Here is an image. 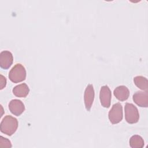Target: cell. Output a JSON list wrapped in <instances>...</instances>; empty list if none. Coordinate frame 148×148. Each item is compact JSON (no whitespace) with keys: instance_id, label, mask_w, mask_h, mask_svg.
<instances>
[{"instance_id":"1","label":"cell","mask_w":148,"mask_h":148,"mask_svg":"<svg viewBox=\"0 0 148 148\" xmlns=\"http://www.w3.org/2000/svg\"><path fill=\"white\" fill-rule=\"evenodd\" d=\"M17 128V119L10 115L5 116L0 124V130L1 132L8 136H12L14 134Z\"/></svg>"},{"instance_id":"2","label":"cell","mask_w":148,"mask_h":148,"mask_svg":"<svg viewBox=\"0 0 148 148\" xmlns=\"http://www.w3.org/2000/svg\"><path fill=\"white\" fill-rule=\"evenodd\" d=\"M26 70L21 64H16L10 69L9 73V78L11 82L14 83L21 82L25 80Z\"/></svg>"},{"instance_id":"3","label":"cell","mask_w":148,"mask_h":148,"mask_svg":"<svg viewBox=\"0 0 148 148\" xmlns=\"http://www.w3.org/2000/svg\"><path fill=\"white\" fill-rule=\"evenodd\" d=\"M125 119L129 124L136 123L139 119V114L137 108L132 103H126L124 106Z\"/></svg>"},{"instance_id":"4","label":"cell","mask_w":148,"mask_h":148,"mask_svg":"<svg viewBox=\"0 0 148 148\" xmlns=\"http://www.w3.org/2000/svg\"><path fill=\"white\" fill-rule=\"evenodd\" d=\"M123 117V107L120 103H114L108 113V117L110 122L113 124L120 123Z\"/></svg>"},{"instance_id":"5","label":"cell","mask_w":148,"mask_h":148,"mask_svg":"<svg viewBox=\"0 0 148 148\" xmlns=\"http://www.w3.org/2000/svg\"><path fill=\"white\" fill-rule=\"evenodd\" d=\"M111 98L112 92L109 87L106 85L102 86L99 92V99L101 105L103 108H109Z\"/></svg>"},{"instance_id":"6","label":"cell","mask_w":148,"mask_h":148,"mask_svg":"<svg viewBox=\"0 0 148 148\" xmlns=\"http://www.w3.org/2000/svg\"><path fill=\"white\" fill-rule=\"evenodd\" d=\"M95 92L93 86L91 84L87 86L84 94V102L85 108L87 111H90L94 99Z\"/></svg>"},{"instance_id":"7","label":"cell","mask_w":148,"mask_h":148,"mask_svg":"<svg viewBox=\"0 0 148 148\" xmlns=\"http://www.w3.org/2000/svg\"><path fill=\"white\" fill-rule=\"evenodd\" d=\"M9 109L13 114L19 116L25 110V106L21 100L14 99L10 101Z\"/></svg>"},{"instance_id":"8","label":"cell","mask_w":148,"mask_h":148,"mask_svg":"<svg viewBox=\"0 0 148 148\" xmlns=\"http://www.w3.org/2000/svg\"><path fill=\"white\" fill-rule=\"evenodd\" d=\"M13 57L12 53L8 50L2 51L0 53V66L3 69H9L13 64Z\"/></svg>"},{"instance_id":"9","label":"cell","mask_w":148,"mask_h":148,"mask_svg":"<svg viewBox=\"0 0 148 148\" xmlns=\"http://www.w3.org/2000/svg\"><path fill=\"white\" fill-rule=\"evenodd\" d=\"M134 102L140 107L147 108L148 106L147 91H136L132 97Z\"/></svg>"},{"instance_id":"10","label":"cell","mask_w":148,"mask_h":148,"mask_svg":"<svg viewBox=\"0 0 148 148\" xmlns=\"http://www.w3.org/2000/svg\"><path fill=\"white\" fill-rule=\"evenodd\" d=\"M114 95L120 101H126L130 95V91L125 86L117 87L113 91Z\"/></svg>"},{"instance_id":"11","label":"cell","mask_w":148,"mask_h":148,"mask_svg":"<svg viewBox=\"0 0 148 148\" xmlns=\"http://www.w3.org/2000/svg\"><path fill=\"white\" fill-rule=\"evenodd\" d=\"M12 92L17 97L25 98L29 94V88L26 83H21L14 87Z\"/></svg>"},{"instance_id":"12","label":"cell","mask_w":148,"mask_h":148,"mask_svg":"<svg viewBox=\"0 0 148 148\" xmlns=\"http://www.w3.org/2000/svg\"><path fill=\"white\" fill-rule=\"evenodd\" d=\"M134 82L136 87L139 88L147 91L148 81L146 77L142 76H137L134 77Z\"/></svg>"},{"instance_id":"13","label":"cell","mask_w":148,"mask_h":148,"mask_svg":"<svg viewBox=\"0 0 148 148\" xmlns=\"http://www.w3.org/2000/svg\"><path fill=\"white\" fill-rule=\"evenodd\" d=\"M130 146L132 148H142L144 146L143 139L139 135H134L130 139Z\"/></svg>"},{"instance_id":"14","label":"cell","mask_w":148,"mask_h":148,"mask_svg":"<svg viewBox=\"0 0 148 148\" xmlns=\"http://www.w3.org/2000/svg\"><path fill=\"white\" fill-rule=\"evenodd\" d=\"M12 147V144L10 141L6 138L2 136H0V147H7L10 148Z\"/></svg>"},{"instance_id":"15","label":"cell","mask_w":148,"mask_h":148,"mask_svg":"<svg viewBox=\"0 0 148 148\" xmlns=\"http://www.w3.org/2000/svg\"><path fill=\"white\" fill-rule=\"evenodd\" d=\"M6 85V78L2 75H1L0 79V89L2 90Z\"/></svg>"}]
</instances>
